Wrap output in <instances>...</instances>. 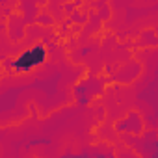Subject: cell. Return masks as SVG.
Listing matches in <instances>:
<instances>
[{"instance_id": "cell-2", "label": "cell", "mask_w": 158, "mask_h": 158, "mask_svg": "<svg viewBox=\"0 0 158 158\" xmlns=\"http://www.w3.org/2000/svg\"><path fill=\"white\" fill-rule=\"evenodd\" d=\"M37 143H48V139H47V138H41V139H32L28 145H37Z\"/></svg>"}, {"instance_id": "cell-1", "label": "cell", "mask_w": 158, "mask_h": 158, "mask_svg": "<svg viewBox=\"0 0 158 158\" xmlns=\"http://www.w3.org/2000/svg\"><path fill=\"white\" fill-rule=\"evenodd\" d=\"M47 60V47L43 43H37L34 45L32 48H26L24 52H21L13 61H11V69L13 73L17 74H23V73H30L34 71L35 67H39L41 63H45Z\"/></svg>"}]
</instances>
